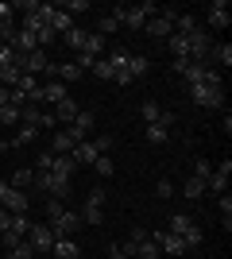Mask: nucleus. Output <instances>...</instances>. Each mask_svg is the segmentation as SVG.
<instances>
[{"mask_svg":"<svg viewBox=\"0 0 232 259\" xmlns=\"http://www.w3.org/2000/svg\"><path fill=\"white\" fill-rule=\"evenodd\" d=\"M166 232L182 236V240H186V248H198V244H201V228L194 225V217H186V213L170 217V221H166Z\"/></svg>","mask_w":232,"mask_h":259,"instance_id":"7ed1b4c3","label":"nucleus"},{"mask_svg":"<svg viewBox=\"0 0 232 259\" xmlns=\"http://www.w3.org/2000/svg\"><path fill=\"white\" fill-rule=\"evenodd\" d=\"M109 259H132V255H128L120 244H112V248H109Z\"/></svg>","mask_w":232,"mask_h":259,"instance_id":"c03bdc74","label":"nucleus"},{"mask_svg":"<svg viewBox=\"0 0 232 259\" xmlns=\"http://www.w3.org/2000/svg\"><path fill=\"white\" fill-rule=\"evenodd\" d=\"M147 58L144 54H128V66H124V70H116V77H112V81H116V85H132V81H140V77L147 74Z\"/></svg>","mask_w":232,"mask_h":259,"instance_id":"423d86ee","label":"nucleus"},{"mask_svg":"<svg viewBox=\"0 0 232 259\" xmlns=\"http://www.w3.org/2000/svg\"><path fill=\"white\" fill-rule=\"evenodd\" d=\"M51 162H55V155H51V151H43V155H39V162H35V166H39V170H51Z\"/></svg>","mask_w":232,"mask_h":259,"instance_id":"79ce46f5","label":"nucleus"},{"mask_svg":"<svg viewBox=\"0 0 232 259\" xmlns=\"http://www.w3.org/2000/svg\"><path fill=\"white\" fill-rule=\"evenodd\" d=\"M209 23H213V27H228V23H232V12H228L224 0H213V4H209Z\"/></svg>","mask_w":232,"mask_h":259,"instance_id":"6ab92c4d","label":"nucleus"},{"mask_svg":"<svg viewBox=\"0 0 232 259\" xmlns=\"http://www.w3.org/2000/svg\"><path fill=\"white\" fill-rule=\"evenodd\" d=\"M166 124H147V143H166Z\"/></svg>","mask_w":232,"mask_h":259,"instance_id":"473e14b6","label":"nucleus"},{"mask_svg":"<svg viewBox=\"0 0 232 259\" xmlns=\"http://www.w3.org/2000/svg\"><path fill=\"white\" fill-rule=\"evenodd\" d=\"M62 12H89V0H66Z\"/></svg>","mask_w":232,"mask_h":259,"instance_id":"58836bf2","label":"nucleus"},{"mask_svg":"<svg viewBox=\"0 0 232 259\" xmlns=\"http://www.w3.org/2000/svg\"><path fill=\"white\" fill-rule=\"evenodd\" d=\"M8 93H12V89H4V85H0V105H8Z\"/></svg>","mask_w":232,"mask_h":259,"instance_id":"de8ad7c7","label":"nucleus"},{"mask_svg":"<svg viewBox=\"0 0 232 259\" xmlns=\"http://www.w3.org/2000/svg\"><path fill=\"white\" fill-rule=\"evenodd\" d=\"M51 251H55L58 259H81V248L74 244V236H62V240H55V248H51Z\"/></svg>","mask_w":232,"mask_h":259,"instance_id":"aec40b11","label":"nucleus"},{"mask_svg":"<svg viewBox=\"0 0 232 259\" xmlns=\"http://www.w3.org/2000/svg\"><path fill=\"white\" fill-rule=\"evenodd\" d=\"M8 147H12V140H0V151H8Z\"/></svg>","mask_w":232,"mask_h":259,"instance_id":"09e8293b","label":"nucleus"},{"mask_svg":"<svg viewBox=\"0 0 232 259\" xmlns=\"http://www.w3.org/2000/svg\"><path fill=\"white\" fill-rule=\"evenodd\" d=\"M101 51H105V35L89 31V35H85V47H81L77 54H93V58H101Z\"/></svg>","mask_w":232,"mask_h":259,"instance_id":"393cba45","label":"nucleus"},{"mask_svg":"<svg viewBox=\"0 0 232 259\" xmlns=\"http://www.w3.org/2000/svg\"><path fill=\"white\" fill-rule=\"evenodd\" d=\"M93 74H97L101 81H112V77H116V70H112L109 58H97V62H93Z\"/></svg>","mask_w":232,"mask_h":259,"instance_id":"7c9ffc66","label":"nucleus"},{"mask_svg":"<svg viewBox=\"0 0 232 259\" xmlns=\"http://www.w3.org/2000/svg\"><path fill=\"white\" fill-rule=\"evenodd\" d=\"M31 225H35V221H31V217H27V213H12V228H8V232H16V236H20V240H27V232H31Z\"/></svg>","mask_w":232,"mask_h":259,"instance_id":"5701e85b","label":"nucleus"},{"mask_svg":"<svg viewBox=\"0 0 232 259\" xmlns=\"http://www.w3.org/2000/svg\"><path fill=\"white\" fill-rule=\"evenodd\" d=\"M228 178H232V162H213V174L209 182H205V190H213V194H228Z\"/></svg>","mask_w":232,"mask_h":259,"instance_id":"9d476101","label":"nucleus"},{"mask_svg":"<svg viewBox=\"0 0 232 259\" xmlns=\"http://www.w3.org/2000/svg\"><path fill=\"white\" fill-rule=\"evenodd\" d=\"M201 194H205V182L190 174V178H186V186H182V197H190V201H194V197H201Z\"/></svg>","mask_w":232,"mask_h":259,"instance_id":"c85d7f7f","label":"nucleus"},{"mask_svg":"<svg viewBox=\"0 0 232 259\" xmlns=\"http://www.w3.org/2000/svg\"><path fill=\"white\" fill-rule=\"evenodd\" d=\"M89 143L97 147V155H109V151H112V143H116V140H112V136H93Z\"/></svg>","mask_w":232,"mask_h":259,"instance_id":"4c0bfd02","label":"nucleus"},{"mask_svg":"<svg viewBox=\"0 0 232 259\" xmlns=\"http://www.w3.org/2000/svg\"><path fill=\"white\" fill-rule=\"evenodd\" d=\"M190 62H201V66H209L213 58V35L205 31V27H198V31H190Z\"/></svg>","mask_w":232,"mask_h":259,"instance_id":"20e7f679","label":"nucleus"},{"mask_svg":"<svg viewBox=\"0 0 232 259\" xmlns=\"http://www.w3.org/2000/svg\"><path fill=\"white\" fill-rule=\"evenodd\" d=\"M85 35L89 31H81V27H70V31L62 35V43H66L70 51H81V47H85Z\"/></svg>","mask_w":232,"mask_h":259,"instance_id":"bb28decb","label":"nucleus"},{"mask_svg":"<svg viewBox=\"0 0 232 259\" xmlns=\"http://www.w3.org/2000/svg\"><path fill=\"white\" fill-rule=\"evenodd\" d=\"M35 182V170H31V166H20V170H16V174H12V190H23V186H31Z\"/></svg>","mask_w":232,"mask_h":259,"instance_id":"a878e982","label":"nucleus"},{"mask_svg":"<svg viewBox=\"0 0 232 259\" xmlns=\"http://www.w3.org/2000/svg\"><path fill=\"white\" fill-rule=\"evenodd\" d=\"M8 228H12V213H8V209H0V236H4Z\"/></svg>","mask_w":232,"mask_h":259,"instance_id":"a19ab883","label":"nucleus"},{"mask_svg":"<svg viewBox=\"0 0 232 259\" xmlns=\"http://www.w3.org/2000/svg\"><path fill=\"white\" fill-rule=\"evenodd\" d=\"M8 259H35V248L27 244V240H20V244L8 251Z\"/></svg>","mask_w":232,"mask_h":259,"instance_id":"72a5a7b5","label":"nucleus"},{"mask_svg":"<svg viewBox=\"0 0 232 259\" xmlns=\"http://www.w3.org/2000/svg\"><path fill=\"white\" fill-rule=\"evenodd\" d=\"M4 20H16V16H12V4H0V23Z\"/></svg>","mask_w":232,"mask_h":259,"instance_id":"a18cd8bd","label":"nucleus"},{"mask_svg":"<svg viewBox=\"0 0 232 259\" xmlns=\"http://www.w3.org/2000/svg\"><path fill=\"white\" fill-rule=\"evenodd\" d=\"M27 244L35 248V255H39V251H51V248H55V228H51V225H31Z\"/></svg>","mask_w":232,"mask_h":259,"instance_id":"9b49d317","label":"nucleus"},{"mask_svg":"<svg viewBox=\"0 0 232 259\" xmlns=\"http://www.w3.org/2000/svg\"><path fill=\"white\" fill-rule=\"evenodd\" d=\"M8 190H12V186L4 182V178H0V201H4V197H8Z\"/></svg>","mask_w":232,"mask_h":259,"instance_id":"49530a36","label":"nucleus"},{"mask_svg":"<svg viewBox=\"0 0 232 259\" xmlns=\"http://www.w3.org/2000/svg\"><path fill=\"white\" fill-rule=\"evenodd\" d=\"M70 159H74V166H93V162H97L101 155H97V147H93L89 140H81V143H74Z\"/></svg>","mask_w":232,"mask_h":259,"instance_id":"4468645a","label":"nucleus"},{"mask_svg":"<svg viewBox=\"0 0 232 259\" xmlns=\"http://www.w3.org/2000/svg\"><path fill=\"white\" fill-rule=\"evenodd\" d=\"M163 43L166 47H170V54H174V58H190V39H186V35H166V39H163Z\"/></svg>","mask_w":232,"mask_h":259,"instance_id":"412c9836","label":"nucleus"},{"mask_svg":"<svg viewBox=\"0 0 232 259\" xmlns=\"http://www.w3.org/2000/svg\"><path fill=\"white\" fill-rule=\"evenodd\" d=\"M47 23H51V31H55V35H66L70 27H74V20H70V12H62L58 4H51V16H47Z\"/></svg>","mask_w":232,"mask_h":259,"instance_id":"2eb2a0df","label":"nucleus"},{"mask_svg":"<svg viewBox=\"0 0 232 259\" xmlns=\"http://www.w3.org/2000/svg\"><path fill=\"white\" fill-rule=\"evenodd\" d=\"M70 128H74L81 140H89V136H93V128H97V116H93L89 108H81V112L74 116V124H70Z\"/></svg>","mask_w":232,"mask_h":259,"instance_id":"f3484780","label":"nucleus"},{"mask_svg":"<svg viewBox=\"0 0 232 259\" xmlns=\"http://www.w3.org/2000/svg\"><path fill=\"white\" fill-rule=\"evenodd\" d=\"M209 174H213V162H209V159H198V162H194V178L209 182Z\"/></svg>","mask_w":232,"mask_h":259,"instance_id":"e433bc0d","label":"nucleus"},{"mask_svg":"<svg viewBox=\"0 0 232 259\" xmlns=\"http://www.w3.org/2000/svg\"><path fill=\"white\" fill-rule=\"evenodd\" d=\"M116 31H120L116 16H101V20H97V35H116Z\"/></svg>","mask_w":232,"mask_h":259,"instance_id":"2f4dec72","label":"nucleus"},{"mask_svg":"<svg viewBox=\"0 0 232 259\" xmlns=\"http://www.w3.org/2000/svg\"><path fill=\"white\" fill-rule=\"evenodd\" d=\"M190 97H194V105L221 108L224 105V85H190Z\"/></svg>","mask_w":232,"mask_h":259,"instance_id":"0eeeda50","label":"nucleus"},{"mask_svg":"<svg viewBox=\"0 0 232 259\" xmlns=\"http://www.w3.org/2000/svg\"><path fill=\"white\" fill-rule=\"evenodd\" d=\"M0 120L4 124H20V105H0Z\"/></svg>","mask_w":232,"mask_h":259,"instance_id":"c9c22d12","label":"nucleus"},{"mask_svg":"<svg viewBox=\"0 0 232 259\" xmlns=\"http://www.w3.org/2000/svg\"><path fill=\"white\" fill-rule=\"evenodd\" d=\"M66 85L62 81H51V85H43V93H39V101H51V105H58V101H66Z\"/></svg>","mask_w":232,"mask_h":259,"instance_id":"4be33fe9","label":"nucleus"},{"mask_svg":"<svg viewBox=\"0 0 232 259\" xmlns=\"http://www.w3.org/2000/svg\"><path fill=\"white\" fill-rule=\"evenodd\" d=\"M209 62H221L224 70H228V66H232V47L228 43H213V58H209Z\"/></svg>","mask_w":232,"mask_h":259,"instance_id":"cd10ccee","label":"nucleus"},{"mask_svg":"<svg viewBox=\"0 0 232 259\" xmlns=\"http://www.w3.org/2000/svg\"><path fill=\"white\" fill-rule=\"evenodd\" d=\"M0 248H4V240H0Z\"/></svg>","mask_w":232,"mask_h":259,"instance_id":"8fccbe9b","label":"nucleus"},{"mask_svg":"<svg viewBox=\"0 0 232 259\" xmlns=\"http://www.w3.org/2000/svg\"><path fill=\"white\" fill-rule=\"evenodd\" d=\"M35 186H39L43 194L58 197V201H62V197L70 194V178H58L55 170H35Z\"/></svg>","mask_w":232,"mask_h":259,"instance_id":"39448f33","label":"nucleus"},{"mask_svg":"<svg viewBox=\"0 0 232 259\" xmlns=\"http://www.w3.org/2000/svg\"><path fill=\"white\" fill-rule=\"evenodd\" d=\"M174 16H178L174 8L159 12V16H151V20L144 23V31H147V35H155V39H166V35H174Z\"/></svg>","mask_w":232,"mask_h":259,"instance_id":"6e6552de","label":"nucleus"},{"mask_svg":"<svg viewBox=\"0 0 232 259\" xmlns=\"http://www.w3.org/2000/svg\"><path fill=\"white\" fill-rule=\"evenodd\" d=\"M101 217H105V190H89L81 221H85V225H101Z\"/></svg>","mask_w":232,"mask_h":259,"instance_id":"1a4fd4ad","label":"nucleus"},{"mask_svg":"<svg viewBox=\"0 0 232 259\" xmlns=\"http://www.w3.org/2000/svg\"><path fill=\"white\" fill-rule=\"evenodd\" d=\"M93 170H97V174H101V178H112V170H116V162H112V159H109V155H101V159H97V162H93Z\"/></svg>","mask_w":232,"mask_h":259,"instance_id":"f704fd0d","label":"nucleus"},{"mask_svg":"<svg viewBox=\"0 0 232 259\" xmlns=\"http://www.w3.org/2000/svg\"><path fill=\"white\" fill-rule=\"evenodd\" d=\"M74 143H81V136H77L74 128H62L58 136H51V155H70Z\"/></svg>","mask_w":232,"mask_h":259,"instance_id":"ddd939ff","label":"nucleus"},{"mask_svg":"<svg viewBox=\"0 0 232 259\" xmlns=\"http://www.w3.org/2000/svg\"><path fill=\"white\" fill-rule=\"evenodd\" d=\"M51 170L58 174V178H74V159H70V155H55V162H51Z\"/></svg>","mask_w":232,"mask_h":259,"instance_id":"b1692460","label":"nucleus"},{"mask_svg":"<svg viewBox=\"0 0 232 259\" xmlns=\"http://www.w3.org/2000/svg\"><path fill=\"white\" fill-rule=\"evenodd\" d=\"M47 54L43 51H31V54H20V62H16V70L20 74H27V77H35V74H47Z\"/></svg>","mask_w":232,"mask_h":259,"instance_id":"f8f14e48","label":"nucleus"},{"mask_svg":"<svg viewBox=\"0 0 232 259\" xmlns=\"http://www.w3.org/2000/svg\"><path fill=\"white\" fill-rule=\"evenodd\" d=\"M77 112H81V105H77L74 97H66V101H58V105H55V120H58V124H66V128L74 124Z\"/></svg>","mask_w":232,"mask_h":259,"instance_id":"dca6fc26","label":"nucleus"},{"mask_svg":"<svg viewBox=\"0 0 232 259\" xmlns=\"http://www.w3.org/2000/svg\"><path fill=\"white\" fill-rule=\"evenodd\" d=\"M47 225L55 228V240H62V236H74L85 221H81V213H77V209H66L58 197H51V201H47Z\"/></svg>","mask_w":232,"mask_h":259,"instance_id":"f257e3e1","label":"nucleus"},{"mask_svg":"<svg viewBox=\"0 0 232 259\" xmlns=\"http://www.w3.org/2000/svg\"><path fill=\"white\" fill-rule=\"evenodd\" d=\"M155 190H159V197H170V194H174V186L166 182V178H159V186H155Z\"/></svg>","mask_w":232,"mask_h":259,"instance_id":"37998d69","label":"nucleus"},{"mask_svg":"<svg viewBox=\"0 0 232 259\" xmlns=\"http://www.w3.org/2000/svg\"><path fill=\"white\" fill-rule=\"evenodd\" d=\"M39 136V128H31V124H23L20 132H16V140H12V147H27V143Z\"/></svg>","mask_w":232,"mask_h":259,"instance_id":"c756f323","label":"nucleus"},{"mask_svg":"<svg viewBox=\"0 0 232 259\" xmlns=\"http://www.w3.org/2000/svg\"><path fill=\"white\" fill-rule=\"evenodd\" d=\"M0 209H8V213H27V209H31V201H27V194H23V190H8V197L0 201Z\"/></svg>","mask_w":232,"mask_h":259,"instance_id":"a211bd4d","label":"nucleus"},{"mask_svg":"<svg viewBox=\"0 0 232 259\" xmlns=\"http://www.w3.org/2000/svg\"><path fill=\"white\" fill-rule=\"evenodd\" d=\"M151 236V228H132V236H128V244H140V240Z\"/></svg>","mask_w":232,"mask_h":259,"instance_id":"ea45409f","label":"nucleus"},{"mask_svg":"<svg viewBox=\"0 0 232 259\" xmlns=\"http://www.w3.org/2000/svg\"><path fill=\"white\" fill-rule=\"evenodd\" d=\"M109 16H116V23H120V27H144L151 16H159V8H155L151 0H144V4H135V8L120 4V8H112Z\"/></svg>","mask_w":232,"mask_h":259,"instance_id":"f03ea898","label":"nucleus"}]
</instances>
